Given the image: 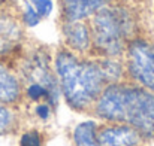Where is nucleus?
I'll return each mask as SVG.
<instances>
[{"instance_id": "obj_14", "label": "nucleus", "mask_w": 154, "mask_h": 146, "mask_svg": "<svg viewBox=\"0 0 154 146\" xmlns=\"http://www.w3.org/2000/svg\"><path fill=\"white\" fill-rule=\"evenodd\" d=\"M41 136L38 131L32 130V131H27L21 136V140H20V146H42L41 142Z\"/></svg>"}, {"instance_id": "obj_9", "label": "nucleus", "mask_w": 154, "mask_h": 146, "mask_svg": "<svg viewBox=\"0 0 154 146\" xmlns=\"http://www.w3.org/2000/svg\"><path fill=\"white\" fill-rule=\"evenodd\" d=\"M109 0H60V10L64 21L90 19Z\"/></svg>"}, {"instance_id": "obj_3", "label": "nucleus", "mask_w": 154, "mask_h": 146, "mask_svg": "<svg viewBox=\"0 0 154 146\" xmlns=\"http://www.w3.org/2000/svg\"><path fill=\"white\" fill-rule=\"evenodd\" d=\"M91 48L100 57H121L135 37L136 18L129 4H105L90 18Z\"/></svg>"}, {"instance_id": "obj_11", "label": "nucleus", "mask_w": 154, "mask_h": 146, "mask_svg": "<svg viewBox=\"0 0 154 146\" xmlns=\"http://www.w3.org/2000/svg\"><path fill=\"white\" fill-rule=\"evenodd\" d=\"M73 142L76 146H102L97 137V128L93 121H84L73 130Z\"/></svg>"}, {"instance_id": "obj_10", "label": "nucleus", "mask_w": 154, "mask_h": 146, "mask_svg": "<svg viewBox=\"0 0 154 146\" xmlns=\"http://www.w3.org/2000/svg\"><path fill=\"white\" fill-rule=\"evenodd\" d=\"M21 94L18 78L0 61V103H15Z\"/></svg>"}, {"instance_id": "obj_17", "label": "nucleus", "mask_w": 154, "mask_h": 146, "mask_svg": "<svg viewBox=\"0 0 154 146\" xmlns=\"http://www.w3.org/2000/svg\"><path fill=\"white\" fill-rule=\"evenodd\" d=\"M6 3H8V0H0V10L6 6Z\"/></svg>"}, {"instance_id": "obj_5", "label": "nucleus", "mask_w": 154, "mask_h": 146, "mask_svg": "<svg viewBox=\"0 0 154 146\" xmlns=\"http://www.w3.org/2000/svg\"><path fill=\"white\" fill-rule=\"evenodd\" d=\"M23 75L29 84L42 85L55 97H58V81L57 75L52 73L51 57L47 49L39 48L32 51V54L23 63Z\"/></svg>"}, {"instance_id": "obj_7", "label": "nucleus", "mask_w": 154, "mask_h": 146, "mask_svg": "<svg viewBox=\"0 0 154 146\" xmlns=\"http://www.w3.org/2000/svg\"><path fill=\"white\" fill-rule=\"evenodd\" d=\"M61 34L66 48L75 54H84L91 49V30L90 24L82 21H64L61 22Z\"/></svg>"}, {"instance_id": "obj_8", "label": "nucleus", "mask_w": 154, "mask_h": 146, "mask_svg": "<svg viewBox=\"0 0 154 146\" xmlns=\"http://www.w3.org/2000/svg\"><path fill=\"white\" fill-rule=\"evenodd\" d=\"M97 137L102 146H139L142 140L139 131L129 124L105 127L97 131Z\"/></svg>"}, {"instance_id": "obj_12", "label": "nucleus", "mask_w": 154, "mask_h": 146, "mask_svg": "<svg viewBox=\"0 0 154 146\" xmlns=\"http://www.w3.org/2000/svg\"><path fill=\"white\" fill-rule=\"evenodd\" d=\"M14 125H15V115H14V112L9 107L0 104V136L9 133L14 128Z\"/></svg>"}, {"instance_id": "obj_1", "label": "nucleus", "mask_w": 154, "mask_h": 146, "mask_svg": "<svg viewBox=\"0 0 154 146\" xmlns=\"http://www.w3.org/2000/svg\"><path fill=\"white\" fill-rule=\"evenodd\" d=\"M96 115L112 122L129 124L142 139H154V94L127 84H108L96 100Z\"/></svg>"}, {"instance_id": "obj_13", "label": "nucleus", "mask_w": 154, "mask_h": 146, "mask_svg": "<svg viewBox=\"0 0 154 146\" xmlns=\"http://www.w3.org/2000/svg\"><path fill=\"white\" fill-rule=\"evenodd\" d=\"M36 12L41 15L42 19H47L54 12V0H30Z\"/></svg>"}, {"instance_id": "obj_2", "label": "nucleus", "mask_w": 154, "mask_h": 146, "mask_svg": "<svg viewBox=\"0 0 154 146\" xmlns=\"http://www.w3.org/2000/svg\"><path fill=\"white\" fill-rule=\"evenodd\" d=\"M54 70L66 101L76 110L90 107L108 85L99 58H79L67 48L57 51Z\"/></svg>"}, {"instance_id": "obj_16", "label": "nucleus", "mask_w": 154, "mask_h": 146, "mask_svg": "<svg viewBox=\"0 0 154 146\" xmlns=\"http://www.w3.org/2000/svg\"><path fill=\"white\" fill-rule=\"evenodd\" d=\"M117 3H120V4H130L132 1H135V0H115Z\"/></svg>"}, {"instance_id": "obj_15", "label": "nucleus", "mask_w": 154, "mask_h": 146, "mask_svg": "<svg viewBox=\"0 0 154 146\" xmlns=\"http://www.w3.org/2000/svg\"><path fill=\"white\" fill-rule=\"evenodd\" d=\"M36 113L42 118V119H47L48 115H50V104L48 103H39L36 106Z\"/></svg>"}, {"instance_id": "obj_6", "label": "nucleus", "mask_w": 154, "mask_h": 146, "mask_svg": "<svg viewBox=\"0 0 154 146\" xmlns=\"http://www.w3.org/2000/svg\"><path fill=\"white\" fill-rule=\"evenodd\" d=\"M24 25L20 16L9 10H0V57L9 55L23 46Z\"/></svg>"}, {"instance_id": "obj_4", "label": "nucleus", "mask_w": 154, "mask_h": 146, "mask_svg": "<svg viewBox=\"0 0 154 146\" xmlns=\"http://www.w3.org/2000/svg\"><path fill=\"white\" fill-rule=\"evenodd\" d=\"M126 64L130 76L144 88L154 91V45L135 36L126 46Z\"/></svg>"}]
</instances>
